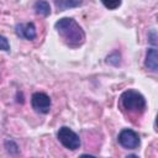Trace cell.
I'll return each instance as SVG.
<instances>
[{
  "mask_svg": "<svg viewBox=\"0 0 158 158\" xmlns=\"http://www.w3.org/2000/svg\"><path fill=\"white\" fill-rule=\"evenodd\" d=\"M56 30L65 41V43L69 44L70 47L80 46L85 40V35L81 27L77 23L75 20L70 17H63L59 21H57Z\"/></svg>",
  "mask_w": 158,
  "mask_h": 158,
  "instance_id": "1",
  "label": "cell"
},
{
  "mask_svg": "<svg viewBox=\"0 0 158 158\" xmlns=\"http://www.w3.org/2000/svg\"><path fill=\"white\" fill-rule=\"evenodd\" d=\"M121 104L123 109L130 112H143L146 109V99L137 90H126L121 95Z\"/></svg>",
  "mask_w": 158,
  "mask_h": 158,
  "instance_id": "2",
  "label": "cell"
},
{
  "mask_svg": "<svg viewBox=\"0 0 158 158\" xmlns=\"http://www.w3.org/2000/svg\"><path fill=\"white\" fill-rule=\"evenodd\" d=\"M57 136H58L59 142L65 148H68L70 151H75V149H78L80 147V138H79V136L74 131H72L69 127H67V126L60 127L58 133H57Z\"/></svg>",
  "mask_w": 158,
  "mask_h": 158,
  "instance_id": "3",
  "label": "cell"
},
{
  "mask_svg": "<svg viewBox=\"0 0 158 158\" xmlns=\"http://www.w3.org/2000/svg\"><path fill=\"white\" fill-rule=\"evenodd\" d=\"M118 143L127 149H135L139 146V136L133 130L125 128L118 133Z\"/></svg>",
  "mask_w": 158,
  "mask_h": 158,
  "instance_id": "4",
  "label": "cell"
},
{
  "mask_svg": "<svg viewBox=\"0 0 158 158\" xmlns=\"http://www.w3.org/2000/svg\"><path fill=\"white\" fill-rule=\"evenodd\" d=\"M31 105L35 111L40 114H47L51 110V99L44 93H35L31 98Z\"/></svg>",
  "mask_w": 158,
  "mask_h": 158,
  "instance_id": "5",
  "label": "cell"
},
{
  "mask_svg": "<svg viewBox=\"0 0 158 158\" xmlns=\"http://www.w3.org/2000/svg\"><path fill=\"white\" fill-rule=\"evenodd\" d=\"M15 32L20 38L25 40H33L36 37V27L32 22L17 23L15 27Z\"/></svg>",
  "mask_w": 158,
  "mask_h": 158,
  "instance_id": "6",
  "label": "cell"
},
{
  "mask_svg": "<svg viewBox=\"0 0 158 158\" xmlns=\"http://www.w3.org/2000/svg\"><path fill=\"white\" fill-rule=\"evenodd\" d=\"M144 65L148 69L153 70V72H156L158 69V56H157V49L156 48H149L147 51Z\"/></svg>",
  "mask_w": 158,
  "mask_h": 158,
  "instance_id": "7",
  "label": "cell"
},
{
  "mask_svg": "<svg viewBox=\"0 0 158 158\" xmlns=\"http://www.w3.org/2000/svg\"><path fill=\"white\" fill-rule=\"evenodd\" d=\"M33 9L36 14L42 15V16H48L51 14V6L46 0H37L33 5Z\"/></svg>",
  "mask_w": 158,
  "mask_h": 158,
  "instance_id": "8",
  "label": "cell"
},
{
  "mask_svg": "<svg viewBox=\"0 0 158 158\" xmlns=\"http://www.w3.org/2000/svg\"><path fill=\"white\" fill-rule=\"evenodd\" d=\"M83 2V0H54V4L59 11H63L69 7H77Z\"/></svg>",
  "mask_w": 158,
  "mask_h": 158,
  "instance_id": "9",
  "label": "cell"
},
{
  "mask_svg": "<svg viewBox=\"0 0 158 158\" xmlns=\"http://www.w3.org/2000/svg\"><path fill=\"white\" fill-rule=\"evenodd\" d=\"M101 2L109 10H115L121 5V0H101Z\"/></svg>",
  "mask_w": 158,
  "mask_h": 158,
  "instance_id": "10",
  "label": "cell"
},
{
  "mask_svg": "<svg viewBox=\"0 0 158 158\" xmlns=\"http://www.w3.org/2000/svg\"><path fill=\"white\" fill-rule=\"evenodd\" d=\"M0 49L1 51H10V44H9V41L4 37V36H0Z\"/></svg>",
  "mask_w": 158,
  "mask_h": 158,
  "instance_id": "11",
  "label": "cell"
}]
</instances>
